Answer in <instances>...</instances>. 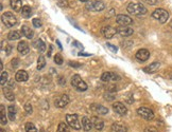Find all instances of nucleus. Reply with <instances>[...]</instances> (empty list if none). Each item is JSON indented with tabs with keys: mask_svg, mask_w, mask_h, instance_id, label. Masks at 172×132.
Here are the masks:
<instances>
[{
	"mask_svg": "<svg viewBox=\"0 0 172 132\" xmlns=\"http://www.w3.org/2000/svg\"><path fill=\"white\" fill-rule=\"evenodd\" d=\"M92 110L100 115H105V114L109 113V109L102 105H92Z\"/></svg>",
	"mask_w": 172,
	"mask_h": 132,
	"instance_id": "6ab92c4d",
	"label": "nucleus"
},
{
	"mask_svg": "<svg viewBox=\"0 0 172 132\" xmlns=\"http://www.w3.org/2000/svg\"><path fill=\"white\" fill-rule=\"evenodd\" d=\"M18 64H19L18 59H16V58L12 60V67H13V68H16V67H18Z\"/></svg>",
	"mask_w": 172,
	"mask_h": 132,
	"instance_id": "79ce46f5",
	"label": "nucleus"
},
{
	"mask_svg": "<svg viewBox=\"0 0 172 132\" xmlns=\"http://www.w3.org/2000/svg\"><path fill=\"white\" fill-rule=\"evenodd\" d=\"M54 62H56V64H59V66L63 64V57H62L61 54H56V55L54 56Z\"/></svg>",
	"mask_w": 172,
	"mask_h": 132,
	"instance_id": "473e14b6",
	"label": "nucleus"
},
{
	"mask_svg": "<svg viewBox=\"0 0 172 132\" xmlns=\"http://www.w3.org/2000/svg\"><path fill=\"white\" fill-rule=\"evenodd\" d=\"M34 45L41 53H43V52L46 51V45L44 44V41L41 39H37L36 41L34 42Z\"/></svg>",
	"mask_w": 172,
	"mask_h": 132,
	"instance_id": "cd10ccee",
	"label": "nucleus"
},
{
	"mask_svg": "<svg viewBox=\"0 0 172 132\" xmlns=\"http://www.w3.org/2000/svg\"><path fill=\"white\" fill-rule=\"evenodd\" d=\"M8 116H9V120L14 122L15 117H16V109H15L14 106H9L8 108Z\"/></svg>",
	"mask_w": 172,
	"mask_h": 132,
	"instance_id": "b1692460",
	"label": "nucleus"
},
{
	"mask_svg": "<svg viewBox=\"0 0 172 132\" xmlns=\"http://www.w3.org/2000/svg\"><path fill=\"white\" fill-rule=\"evenodd\" d=\"M106 45H107V48H109V50H111V51H113V52H117V51H118V49H117L116 45L109 44V42H107Z\"/></svg>",
	"mask_w": 172,
	"mask_h": 132,
	"instance_id": "4c0bfd02",
	"label": "nucleus"
},
{
	"mask_svg": "<svg viewBox=\"0 0 172 132\" xmlns=\"http://www.w3.org/2000/svg\"><path fill=\"white\" fill-rule=\"evenodd\" d=\"M26 132H37V129L32 123H27L26 124Z\"/></svg>",
	"mask_w": 172,
	"mask_h": 132,
	"instance_id": "2f4dec72",
	"label": "nucleus"
},
{
	"mask_svg": "<svg viewBox=\"0 0 172 132\" xmlns=\"http://www.w3.org/2000/svg\"><path fill=\"white\" fill-rule=\"evenodd\" d=\"M117 33V29H114L113 27L111 25H106V27H103L102 28V34L104 35L105 38L107 39H111L113 38Z\"/></svg>",
	"mask_w": 172,
	"mask_h": 132,
	"instance_id": "9b49d317",
	"label": "nucleus"
},
{
	"mask_svg": "<svg viewBox=\"0 0 172 132\" xmlns=\"http://www.w3.org/2000/svg\"><path fill=\"white\" fill-rule=\"evenodd\" d=\"M113 109L119 115H125L127 113V108L120 101H116V103L113 104Z\"/></svg>",
	"mask_w": 172,
	"mask_h": 132,
	"instance_id": "9d476101",
	"label": "nucleus"
},
{
	"mask_svg": "<svg viewBox=\"0 0 172 132\" xmlns=\"http://www.w3.org/2000/svg\"><path fill=\"white\" fill-rule=\"evenodd\" d=\"M137 114L139 116H142L143 120H151L154 118V112L152 111L150 108L147 107H140L137 109Z\"/></svg>",
	"mask_w": 172,
	"mask_h": 132,
	"instance_id": "423d86ee",
	"label": "nucleus"
},
{
	"mask_svg": "<svg viewBox=\"0 0 172 132\" xmlns=\"http://www.w3.org/2000/svg\"><path fill=\"white\" fill-rule=\"evenodd\" d=\"M0 111H1V115H0V122L1 125H6V115H5V110H4V106H0Z\"/></svg>",
	"mask_w": 172,
	"mask_h": 132,
	"instance_id": "c756f323",
	"label": "nucleus"
},
{
	"mask_svg": "<svg viewBox=\"0 0 172 132\" xmlns=\"http://www.w3.org/2000/svg\"><path fill=\"white\" fill-rule=\"evenodd\" d=\"M32 23H33V25H34L35 28H41V21L39 20V19H37V18H34L32 20Z\"/></svg>",
	"mask_w": 172,
	"mask_h": 132,
	"instance_id": "c9c22d12",
	"label": "nucleus"
},
{
	"mask_svg": "<svg viewBox=\"0 0 172 132\" xmlns=\"http://www.w3.org/2000/svg\"><path fill=\"white\" fill-rule=\"evenodd\" d=\"M69 66H70V67H74V68H80V67H81V64H79V62L69 61Z\"/></svg>",
	"mask_w": 172,
	"mask_h": 132,
	"instance_id": "a19ab883",
	"label": "nucleus"
},
{
	"mask_svg": "<svg viewBox=\"0 0 172 132\" xmlns=\"http://www.w3.org/2000/svg\"><path fill=\"white\" fill-rule=\"evenodd\" d=\"M159 67H160V64L159 62H157V61H155V62H152L151 64H149L148 67H145L143 68V71H145V73H154V72H156V71L159 69Z\"/></svg>",
	"mask_w": 172,
	"mask_h": 132,
	"instance_id": "a211bd4d",
	"label": "nucleus"
},
{
	"mask_svg": "<svg viewBox=\"0 0 172 132\" xmlns=\"http://www.w3.org/2000/svg\"><path fill=\"white\" fill-rule=\"evenodd\" d=\"M69 101H70L69 96L64 94V95H62V96L57 97L56 99V101H54V105H56V107L57 108H64L69 104Z\"/></svg>",
	"mask_w": 172,
	"mask_h": 132,
	"instance_id": "1a4fd4ad",
	"label": "nucleus"
},
{
	"mask_svg": "<svg viewBox=\"0 0 172 132\" xmlns=\"http://www.w3.org/2000/svg\"><path fill=\"white\" fill-rule=\"evenodd\" d=\"M17 51L19 52V54L21 55H27L30 52V47H29L27 41H19V44L17 45Z\"/></svg>",
	"mask_w": 172,
	"mask_h": 132,
	"instance_id": "ddd939ff",
	"label": "nucleus"
},
{
	"mask_svg": "<svg viewBox=\"0 0 172 132\" xmlns=\"http://www.w3.org/2000/svg\"><path fill=\"white\" fill-rule=\"evenodd\" d=\"M88 10H91V11H96V12H100V11L104 10L105 8V5L104 3H103L102 1H94L91 4H89V5L87 6Z\"/></svg>",
	"mask_w": 172,
	"mask_h": 132,
	"instance_id": "2eb2a0df",
	"label": "nucleus"
},
{
	"mask_svg": "<svg viewBox=\"0 0 172 132\" xmlns=\"http://www.w3.org/2000/svg\"><path fill=\"white\" fill-rule=\"evenodd\" d=\"M127 12L130 14L135 15V16H142V15L147 14L148 10L142 3H130L127 5Z\"/></svg>",
	"mask_w": 172,
	"mask_h": 132,
	"instance_id": "f257e3e1",
	"label": "nucleus"
},
{
	"mask_svg": "<svg viewBox=\"0 0 172 132\" xmlns=\"http://www.w3.org/2000/svg\"><path fill=\"white\" fill-rule=\"evenodd\" d=\"M57 4L62 8H66L68 6V1L67 0H57Z\"/></svg>",
	"mask_w": 172,
	"mask_h": 132,
	"instance_id": "e433bc0d",
	"label": "nucleus"
},
{
	"mask_svg": "<svg viewBox=\"0 0 172 132\" xmlns=\"http://www.w3.org/2000/svg\"><path fill=\"white\" fill-rule=\"evenodd\" d=\"M57 132H70L69 127L65 123H59V127H57Z\"/></svg>",
	"mask_w": 172,
	"mask_h": 132,
	"instance_id": "7c9ffc66",
	"label": "nucleus"
},
{
	"mask_svg": "<svg viewBox=\"0 0 172 132\" xmlns=\"http://www.w3.org/2000/svg\"><path fill=\"white\" fill-rule=\"evenodd\" d=\"M46 67V59L44 56H39L37 59V70H43Z\"/></svg>",
	"mask_w": 172,
	"mask_h": 132,
	"instance_id": "c85d7f7f",
	"label": "nucleus"
},
{
	"mask_svg": "<svg viewBox=\"0 0 172 132\" xmlns=\"http://www.w3.org/2000/svg\"><path fill=\"white\" fill-rule=\"evenodd\" d=\"M152 17L154 19H156L157 21H159L160 23H165L167 22V20L169 18V13L166 10H164V8H156L152 13Z\"/></svg>",
	"mask_w": 172,
	"mask_h": 132,
	"instance_id": "20e7f679",
	"label": "nucleus"
},
{
	"mask_svg": "<svg viewBox=\"0 0 172 132\" xmlns=\"http://www.w3.org/2000/svg\"><path fill=\"white\" fill-rule=\"evenodd\" d=\"M135 57H136V59H137L138 61H140V62L147 61V60L149 59V57H150V52L148 51L147 49H140V50H138V51L136 52Z\"/></svg>",
	"mask_w": 172,
	"mask_h": 132,
	"instance_id": "6e6552de",
	"label": "nucleus"
},
{
	"mask_svg": "<svg viewBox=\"0 0 172 132\" xmlns=\"http://www.w3.org/2000/svg\"><path fill=\"white\" fill-rule=\"evenodd\" d=\"M6 81H8V73L2 72L1 73V86H2V87L5 85Z\"/></svg>",
	"mask_w": 172,
	"mask_h": 132,
	"instance_id": "72a5a7b5",
	"label": "nucleus"
},
{
	"mask_svg": "<svg viewBox=\"0 0 172 132\" xmlns=\"http://www.w3.org/2000/svg\"><path fill=\"white\" fill-rule=\"evenodd\" d=\"M1 20L3 22V25L8 28H13L14 25H17V18L14 14H12L11 12H5L2 14L1 16Z\"/></svg>",
	"mask_w": 172,
	"mask_h": 132,
	"instance_id": "f03ea898",
	"label": "nucleus"
},
{
	"mask_svg": "<svg viewBox=\"0 0 172 132\" xmlns=\"http://www.w3.org/2000/svg\"><path fill=\"white\" fill-rule=\"evenodd\" d=\"M28 78L29 75L25 70H19L15 75V81H18V83H25V81H28Z\"/></svg>",
	"mask_w": 172,
	"mask_h": 132,
	"instance_id": "dca6fc26",
	"label": "nucleus"
},
{
	"mask_svg": "<svg viewBox=\"0 0 172 132\" xmlns=\"http://www.w3.org/2000/svg\"><path fill=\"white\" fill-rule=\"evenodd\" d=\"M21 37V33L18 31H11L8 34V39L9 40H18Z\"/></svg>",
	"mask_w": 172,
	"mask_h": 132,
	"instance_id": "a878e982",
	"label": "nucleus"
},
{
	"mask_svg": "<svg viewBox=\"0 0 172 132\" xmlns=\"http://www.w3.org/2000/svg\"><path fill=\"white\" fill-rule=\"evenodd\" d=\"M39 132H46V131L44 130V129H41V130H39Z\"/></svg>",
	"mask_w": 172,
	"mask_h": 132,
	"instance_id": "c03bdc74",
	"label": "nucleus"
},
{
	"mask_svg": "<svg viewBox=\"0 0 172 132\" xmlns=\"http://www.w3.org/2000/svg\"><path fill=\"white\" fill-rule=\"evenodd\" d=\"M31 15H32V8L29 5H25L21 8V16L23 18H30Z\"/></svg>",
	"mask_w": 172,
	"mask_h": 132,
	"instance_id": "393cba45",
	"label": "nucleus"
},
{
	"mask_svg": "<svg viewBox=\"0 0 172 132\" xmlns=\"http://www.w3.org/2000/svg\"><path fill=\"white\" fill-rule=\"evenodd\" d=\"M3 94H4V96H5V98H8V101H13L15 99L14 93H13L12 90H11V89H9L8 87H5L3 89Z\"/></svg>",
	"mask_w": 172,
	"mask_h": 132,
	"instance_id": "bb28decb",
	"label": "nucleus"
},
{
	"mask_svg": "<svg viewBox=\"0 0 172 132\" xmlns=\"http://www.w3.org/2000/svg\"><path fill=\"white\" fill-rule=\"evenodd\" d=\"M0 132H5V131H4L3 129H1V130H0Z\"/></svg>",
	"mask_w": 172,
	"mask_h": 132,
	"instance_id": "a18cd8bd",
	"label": "nucleus"
},
{
	"mask_svg": "<svg viewBox=\"0 0 172 132\" xmlns=\"http://www.w3.org/2000/svg\"><path fill=\"white\" fill-rule=\"evenodd\" d=\"M71 86L74 89H77L80 92H84V91L87 90V85L82 78H81L80 75L76 74L71 77Z\"/></svg>",
	"mask_w": 172,
	"mask_h": 132,
	"instance_id": "7ed1b4c3",
	"label": "nucleus"
},
{
	"mask_svg": "<svg viewBox=\"0 0 172 132\" xmlns=\"http://www.w3.org/2000/svg\"><path fill=\"white\" fill-rule=\"evenodd\" d=\"M112 132H127V129L120 123H114L112 125Z\"/></svg>",
	"mask_w": 172,
	"mask_h": 132,
	"instance_id": "4be33fe9",
	"label": "nucleus"
},
{
	"mask_svg": "<svg viewBox=\"0 0 172 132\" xmlns=\"http://www.w3.org/2000/svg\"><path fill=\"white\" fill-rule=\"evenodd\" d=\"M116 20H117V22H118V25H120L121 27H127V25L133 23V19H132L131 17L127 16V15H123V14L117 15Z\"/></svg>",
	"mask_w": 172,
	"mask_h": 132,
	"instance_id": "0eeeda50",
	"label": "nucleus"
},
{
	"mask_svg": "<svg viewBox=\"0 0 172 132\" xmlns=\"http://www.w3.org/2000/svg\"><path fill=\"white\" fill-rule=\"evenodd\" d=\"M119 79V76L115 73L112 72H104L101 76V81H104V83H107V81H116Z\"/></svg>",
	"mask_w": 172,
	"mask_h": 132,
	"instance_id": "f8f14e48",
	"label": "nucleus"
},
{
	"mask_svg": "<svg viewBox=\"0 0 172 132\" xmlns=\"http://www.w3.org/2000/svg\"><path fill=\"white\" fill-rule=\"evenodd\" d=\"M10 3H11V8H12L15 12H19V11L21 10V8H23V1H21V0H11Z\"/></svg>",
	"mask_w": 172,
	"mask_h": 132,
	"instance_id": "5701e85b",
	"label": "nucleus"
},
{
	"mask_svg": "<svg viewBox=\"0 0 172 132\" xmlns=\"http://www.w3.org/2000/svg\"><path fill=\"white\" fill-rule=\"evenodd\" d=\"M80 1H82V2H87L88 0H80Z\"/></svg>",
	"mask_w": 172,
	"mask_h": 132,
	"instance_id": "37998d69",
	"label": "nucleus"
},
{
	"mask_svg": "<svg viewBox=\"0 0 172 132\" xmlns=\"http://www.w3.org/2000/svg\"><path fill=\"white\" fill-rule=\"evenodd\" d=\"M143 132H158V130L155 128V127H148V128L145 129Z\"/></svg>",
	"mask_w": 172,
	"mask_h": 132,
	"instance_id": "58836bf2",
	"label": "nucleus"
},
{
	"mask_svg": "<svg viewBox=\"0 0 172 132\" xmlns=\"http://www.w3.org/2000/svg\"><path fill=\"white\" fill-rule=\"evenodd\" d=\"M145 3L150 4V5H154V4L157 3V0H143Z\"/></svg>",
	"mask_w": 172,
	"mask_h": 132,
	"instance_id": "ea45409f",
	"label": "nucleus"
},
{
	"mask_svg": "<svg viewBox=\"0 0 172 132\" xmlns=\"http://www.w3.org/2000/svg\"><path fill=\"white\" fill-rule=\"evenodd\" d=\"M90 120H91L92 125H94V127H95L96 130H98V131L102 130L103 127H104V122H103L101 118H99L98 116H94V117H91Z\"/></svg>",
	"mask_w": 172,
	"mask_h": 132,
	"instance_id": "f3484780",
	"label": "nucleus"
},
{
	"mask_svg": "<svg viewBox=\"0 0 172 132\" xmlns=\"http://www.w3.org/2000/svg\"><path fill=\"white\" fill-rule=\"evenodd\" d=\"M117 33L119 35L123 36V37H127V36H131L134 33V30L129 27H119L117 29Z\"/></svg>",
	"mask_w": 172,
	"mask_h": 132,
	"instance_id": "4468645a",
	"label": "nucleus"
},
{
	"mask_svg": "<svg viewBox=\"0 0 172 132\" xmlns=\"http://www.w3.org/2000/svg\"><path fill=\"white\" fill-rule=\"evenodd\" d=\"M25 110H26V112H27V114H31V113H32L33 109H32V106H31L30 103H27L25 105Z\"/></svg>",
	"mask_w": 172,
	"mask_h": 132,
	"instance_id": "f704fd0d",
	"label": "nucleus"
},
{
	"mask_svg": "<svg viewBox=\"0 0 172 132\" xmlns=\"http://www.w3.org/2000/svg\"><path fill=\"white\" fill-rule=\"evenodd\" d=\"M20 31H21V34H23V36H26L28 39H32L33 36H34V33H33V31L28 27V25H23V27H21Z\"/></svg>",
	"mask_w": 172,
	"mask_h": 132,
	"instance_id": "412c9836",
	"label": "nucleus"
},
{
	"mask_svg": "<svg viewBox=\"0 0 172 132\" xmlns=\"http://www.w3.org/2000/svg\"><path fill=\"white\" fill-rule=\"evenodd\" d=\"M92 122L90 118H88L87 116H84V117L82 118V128L84 129L85 131H90L92 128Z\"/></svg>",
	"mask_w": 172,
	"mask_h": 132,
	"instance_id": "aec40b11",
	"label": "nucleus"
},
{
	"mask_svg": "<svg viewBox=\"0 0 172 132\" xmlns=\"http://www.w3.org/2000/svg\"><path fill=\"white\" fill-rule=\"evenodd\" d=\"M66 123L69 127H71L74 130H80L81 124L79 122V117L77 114H67L66 115Z\"/></svg>",
	"mask_w": 172,
	"mask_h": 132,
	"instance_id": "39448f33",
	"label": "nucleus"
}]
</instances>
